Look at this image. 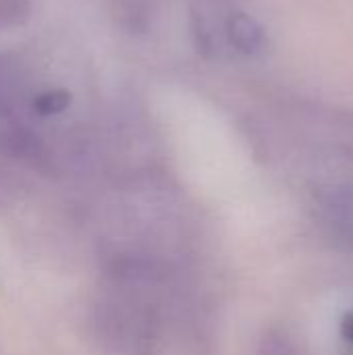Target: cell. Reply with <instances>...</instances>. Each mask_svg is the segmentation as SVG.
Segmentation results:
<instances>
[{"mask_svg":"<svg viewBox=\"0 0 353 355\" xmlns=\"http://www.w3.org/2000/svg\"><path fill=\"white\" fill-rule=\"evenodd\" d=\"M262 355H298L295 349L291 347V343L285 337L275 335L270 341H266V349L262 352Z\"/></svg>","mask_w":353,"mask_h":355,"instance_id":"277c9868","label":"cell"},{"mask_svg":"<svg viewBox=\"0 0 353 355\" xmlns=\"http://www.w3.org/2000/svg\"><path fill=\"white\" fill-rule=\"evenodd\" d=\"M98 324L121 355H204L193 302L152 266L131 264L114 272Z\"/></svg>","mask_w":353,"mask_h":355,"instance_id":"6da1fadb","label":"cell"},{"mask_svg":"<svg viewBox=\"0 0 353 355\" xmlns=\"http://www.w3.org/2000/svg\"><path fill=\"white\" fill-rule=\"evenodd\" d=\"M31 0H0V29H10L29 19Z\"/></svg>","mask_w":353,"mask_h":355,"instance_id":"7a4b0ae2","label":"cell"},{"mask_svg":"<svg viewBox=\"0 0 353 355\" xmlns=\"http://www.w3.org/2000/svg\"><path fill=\"white\" fill-rule=\"evenodd\" d=\"M341 333H343V337L350 343H353V312H347L343 316V320H341Z\"/></svg>","mask_w":353,"mask_h":355,"instance_id":"5b68a950","label":"cell"},{"mask_svg":"<svg viewBox=\"0 0 353 355\" xmlns=\"http://www.w3.org/2000/svg\"><path fill=\"white\" fill-rule=\"evenodd\" d=\"M67 106H69V94L62 89L44 92L37 98H33V110H37L40 114H56L62 112Z\"/></svg>","mask_w":353,"mask_h":355,"instance_id":"3957f363","label":"cell"}]
</instances>
